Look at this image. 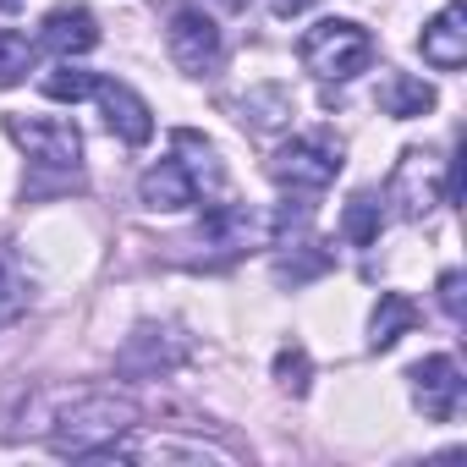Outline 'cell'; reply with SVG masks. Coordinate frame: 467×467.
<instances>
[{
	"label": "cell",
	"instance_id": "obj_1",
	"mask_svg": "<svg viewBox=\"0 0 467 467\" xmlns=\"http://www.w3.org/2000/svg\"><path fill=\"white\" fill-rule=\"evenodd\" d=\"M127 429H143L138 401H132V396H116V390H88V396H78V401H67V407L56 412V423H50V451L83 462L88 451L121 440Z\"/></svg>",
	"mask_w": 467,
	"mask_h": 467
},
{
	"label": "cell",
	"instance_id": "obj_2",
	"mask_svg": "<svg viewBox=\"0 0 467 467\" xmlns=\"http://www.w3.org/2000/svg\"><path fill=\"white\" fill-rule=\"evenodd\" d=\"M297 56H303V67H308L319 83H347V78H358V72L374 67V39H368V28L352 23V17H325V23H314V28L303 34Z\"/></svg>",
	"mask_w": 467,
	"mask_h": 467
},
{
	"label": "cell",
	"instance_id": "obj_3",
	"mask_svg": "<svg viewBox=\"0 0 467 467\" xmlns=\"http://www.w3.org/2000/svg\"><path fill=\"white\" fill-rule=\"evenodd\" d=\"M270 176L292 192H325L341 176V138L330 132H297L270 154Z\"/></svg>",
	"mask_w": 467,
	"mask_h": 467
},
{
	"label": "cell",
	"instance_id": "obj_4",
	"mask_svg": "<svg viewBox=\"0 0 467 467\" xmlns=\"http://www.w3.org/2000/svg\"><path fill=\"white\" fill-rule=\"evenodd\" d=\"M385 198L396 203L401 220H423L434 203H445V165H440L429 149H401Z\"/></svg>",
	"mask_w": 467,
	"mask_h": 467
},
{
	"label": "cell",
	"instance_id": "obj_5",
	"mask_svg": "<svg viewBox=\"0 0 467 467\" xmlns=\"http://www.w3.org/2000/svg\"><path fill=\"white\" fill-rule=\"evenodd\" d=\"M165 50L187 78H203L220 67V28L203 6H176L165 23Z\"/></svg>",
	"mask_w": 467,
	"mask_h": 467
},
{
	"label": "cell",
	"instance_id": "obj_6",
	"mask_svg": "<svg viewBox=\"0 0 467 467\" xmlns=\"http://www.w3.org/2000/svg\"><path fill=\"white\" fill-rule=\"evenodd\" d=\"M6 138L34 165H50V171H78L83 165V132L72 121H23V116H6Z\"/></svg>",
	"mask_w": 467,
	"mask_h": 467
},
{
	"label": "cell",
	"instance_id": "obj_7",
	"mask_svg": "<svg viewBox=\"0 0 467 467\" xmlns=\"http://www.w3.org/2000/svg\"><path fill=\"white\" fill-rule=\"evenodd\" d=\"M407 379H412V401L423 407V418H434V423H451V418L462 412V390H467V379H462L456 358L434 352V358L412 363V368H407Z\"/></svg>",
	"mask_w": 467,
	"mask_h": 467
},
{
	"label": "cell",
	"instance_id": "obj_8",
	"mask_svg": "<svg viewBox=\"0 0 467 467\" xmlns=\"http://www.w3.org/2000/svg\"><path fill=\"white\" fill-rule=\"evenodd\" d=\"M94 99L105 105V127L121 138V143H132V149H143L149 138H154V110H149V99L132 88V83H116V78H99V88H94Z\"/></svg>",
	"mask_w": 467,
	"mask_h": 467
},
{
	"label": "cell",
	"instance_id": "obj_9",
	"mask_svg": "<svg viewBox=\"0 0 467 467\" xmlns=\"http://www.w3.org/2000/svg\"><path fill=\"white\" fill-rule=\"evenodd\" d=\"M39 39H45V50H56L61 61L88 56V50L99 45V17H94L88 6H78V0H61V6H50V12H45Z\"/></svg>",
	"mask_w": 467,
	"mask_h": 467
},
{
	"label": "cell",
	"instance_id": "obj_10",
	"mask_svg": "<svg viewBox=\"0 0 467 467\" xmlns=\"http://www.w3.org/2000/svg\"><path fill=\"white\" fill-rule=\"evenodd\" d=\"M138 198H143V209H154V214H182V209L198 203V182H192V171L171 154V160H160V165H149V171L138 176Z\"/></svg>",
	"mask_w": 467,
	"mask_h": 467
},
{
	"label": "cell",
	"instance_id": "obj_11",
	"mask_svg": "<svg viewBox=\"0 0 467 467\" xmlns=\"http://www.w3.org/2000/svg\"><path fill=\"white\" fill-rule=\"evenodd\" d=\"M418 50H423V61L434 72H462L467 67V23H462V6L434 12L429 28H423V39H418Z\"/></svg>",
	"mask_w": 467,
	"mask_h": 467
},
{
	"label": "cell",
	"instance_id": "obj_12",
	"mask_svg": "<svg viewBox=\"0 0 467 467\" xmlns=\"http://www.w3.org/2000/svg\"><path fill=\"white\" fill-rule=\"evenodd\" d=\"M412 325H418V303L401 297V292H379L374 319H368V352H390Z\"/></svg>",
	"mask_w": 467,
	"mask_h": 467
},
{
	"label": "cell",
	"instance_id": "obj_13",
	"mask_svg": "<svg viewBox=\"0 0 467 467\" xmlns=\"http://www.w3.org/2000/svg\"><path fill=\"white\" fill-rule=\"evenodd\" d=\"M434 88L423 83V78H412V72H390L385 83H379V110L385 116H396V121H412V116H429L434 110Z\"/></svg>",
	"mask_w": 467,
	"mask_h": 467
},
{
	"label": "cell",
	"instance_id": "obj_14",
	"mask_svg": "<svg viewBox=\"0 0 467 467\" xmlns=\"http://www.w3.org/2000/svg\"><path fill=\"white\" fill-rule=\"evenodd\" d=\"M237 110H243V121H248L254 132H275V127L292 121V94H286L281 83H259V88H248V94L237 99Z\"/></svg>",
	"mask_w": 467,
	"mask_h": 467
},
{
	"label": "cell",
	"instance_id": "obj_15",
	"mask_svg": "<svg viewBox=\"0 0 467 467\" xmlns=\"http://www.w3.org/2000/svg\"><path fill=\"white\" fill-rule=\"evenodd\" d=\"M94 88H99V78L83 72V67H72V61H61V67H50V72L39 78V94L56 99V105H78V99H88Z\"/></svg>",
	"mask_w": 467,
	"mask_h": 467
},
{
	"label": "cell",
	"instance_id": "obj_16",
	"mask_svg": "<svg viewBox=\"0 0 467 467\" xmlns=\"http://www.w3.org/2000/svg\"><path fill=\"white\" fill-rule=\"evenodd\" d=\"M34 61H39V45H34L28 34H17V28H0V88L23 83V78L34 72Z\"/></svg>",
	"mask_w": 467,
	"mask_h": 467
},
{
	"label": "cell",
	"instance_id": "obj_17",
	"mask_svg": "<svg viewBox=\"0 0 467 467\" xmlns=\"http://www.w3.org/2000/svg\"><path fill=\"white\" fill-rule=\"evenodd\" d=\"M379 225H385V209H379L368 192H358V198L347 203V214H341V237H347L352 248H368V243L379 237Z\"/></svg>",
	"mask_w": 467,
	"mask_h": 467
},
{
	"label": "cell",
	"instance_id": "obj_18",
	"mask_svg": "<svg viewBox=\"0 0 467 467\" xmlns=\"http://www.w3.org/2000/svg\"><path fill=\"white\" fill-rule=\"evenodd\" d=\"M308 374H314V363H308V347H281L275 352V385L281 390H292V396H308Z\"/></svg>",
	"mask_w": 467,
	"mask_h": 467
},
{
	"label": "cell",
	"instance_id": "obj_19",
	"mask_svg": "<svg viewBox=\"0 0 467 467\" xmlns=\"http://www.w3.org/2000/svg\"><path fill=\"white\" fill-rule=\"evenodd\" d=\"M440 308H445L451 319H462V270H445V275H440Z\"/></svg>",
	"mask_w": 467,
	"mask_h": 467
},
{
	"label": "cell",
	"instance_id": "obj_20",
	"mask_svg": "<svg viewBox=\"0 0 467 467\" xmlns=\"http://www.w3.org/2000/svg\"><path fill=\"white\" fill-rule=\"evenodd\" d=\"M314 0H275V17H297V12H308Z\"/></svg>",
	"mask_w": 467,
	"mask_h": 467
},
{
	"label": "cell",
	"instance_id": "obj_21",
	"mask_svg": "<svg viewBox=\"0 0 467 467\" xmlns=\"http://www.w3.org/2000/svg\"><path fill=\"white\" fill-rule=\"evenodd\" d=\"M225 6H248V0H225Z\"/></svg>",
	"mask_w": 467,
	"mask_h": 467
}]
</instances>
